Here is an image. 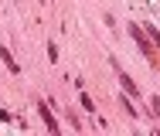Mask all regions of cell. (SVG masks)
I'll return each instance as SVG.
<instances>
[{
    "label": "cell",
    "mask_w": 160,
    "mask_h": 136,
    "mask_svg": "<svg viewBox=\"0 0 160 136\" xmlns=\"http://www.w3.org/2000/svg\"><path fill=\"white\" fill-rule=\"evenodd\" d=\"M38 112H41V119L48 123V129H51V133H58V123H55V116H51V109H48V105H38Z\"/></svg>",
    "instance_id": "7a4b0ae2"
},
{
    "label": "cell",
    "mask_w": 160,
    "mask_h": 136,
    "mask_svg": "<svg viewBox=\"0 0 160 136\" xmlns=\"http://www.w3.org/2000/svg\"><path fill=\"white\" fill-rule=\"evenodd\" d=\"M129 31H133V37H136V44L143 48V55H153V44L143 37V31H140V24H129Z\"/></svg>",
    "instance_id": "6da1fadb"
},
{
    "label": "cell",
    "mask_w": 160,
    "mask_h": 136,
    "mask_svg": "<svg viewBox=\"0 0 160 136\" xmlns=\"http://www.w3.org/2000/svg\"><path fill=\"white\" fill-rule=\"evenodd\" d=\"M119 109H126V116H136V112H140V109L129 105V99H119Z\"/></svg>",
    "instance_id": "5b68a950"
},
{
    "label": "cell",
    "mask_w": 160,
    "mask_h": 136,
    "mask_svg": "<svg viewBox=\"0 0 160 136\" xmlns=\"http://www.w3.org/2000/svg\"><path fill=\"white\" fill-rule=\"evenodd\" d=\"M150 105H153V116L160 119V99H150Z\"/></svg>",
    "instance_id": "52a82bcc"
},
{
    "label": "cell",
    "mask_w": 160,
    "mask_h": 136,
    "mask_svg": "<svg viewBox=\"0 0 160 136\" xmlns=\"http://www.w3.org/2000/svg\"><path fill=\"white\" fill-rule=\"evenodd\" d=\"M0 58H3V61H7V65H10V71H17V61H14V58H10V51H7V48H3V44H0Z\"/></svg>",
    "instance_id": "3957f363"
},
{
    "label": "cell",
    "mask_w": 160,
    "mask_h": 136,
    "mask_svg": "<svg viewBox=\"0 0 160 136\" xmlns=\"http://www.w3.org/2000/svg\"><path fill=\"white\" fill-rule=\"evenodd\" d=\"M119 82H123V89H126L129 95H136V85L129 82V75H123V71H119Z\"/></svg>",
    "instance_id": "277c9868"
},
{
    "label": "cell",
    "mask_w": 160,
    "mask_h": 136,
    "mask_svg": "<svg viewBox=\"0 0 160 136\" xmlns=\"http://www.w3.org/2000/svg\"><path fill=\"white\" fill-rule=\"evenodd\" d=\"M147 31H150V37H153V48H160V34H157V27H150V24H147Z\"/></svg>",
    "instance_id": "8992f818"
}]
</instances>
